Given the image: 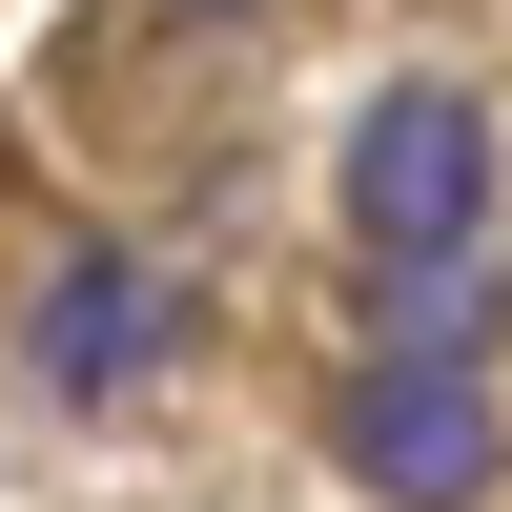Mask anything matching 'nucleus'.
Instances as JSON below:
<instances>
[{"mask_svg": "<svg viewBox=\"0 0 512 512\" xmlns=\"http://www.w3.org/2000/svg\"><path fill=\"white\" fill-rule=\"evenodd\" d=\"M492 308L512 287H472V267H390V328L369 349H492Z\"/></svg>", "mask_w": 512, "mask_h": 512, "instance_id": "20e7f679", "label": "nucleus"}, {"mask_svg": "<svg viewBox=\"0 0 512 512\" xmlns=\"http://www.w3.org/2000/svg\"><path fill=\"white\" fill-rule=\"evenodd\" d=\"M492 185H512V144H492V103L472 82H369L349 103V144H328V205H349V267H472L492 246Z\"/></svg>", "mask_w": 512, "mask_h": 512, "instance_id": "f257e3e1", "label": "nucleus"}, {"mask_svg": "<svg viewBox=\"0 0 512 512\" xmlns=\"http://www.w3.org/2000/svg\"><path fill=\"white\" fill-rule=\"evenodd\" d=\"M164 349H185V287H164L144 246H41V308H21V369H41V410H123Z\"/></svg>", "mask_w": 512, "mask_h": 512, "instance_id": "7ed1b4c3", "label": "nucleus"}, {"mask_svg": "<svg viewBox=\"0 0 512 512\" xmlns=\"http://www.w3.org/2000/svg\"><path fill=\"white\" fill-rule=\"evenodd\" d=\"M328 451H349V492H390V512H472L512 472V410H492L472 349H369L349 410H328Z\"/></svg>", "mask_w": 512, "mask_h": 512, "instance_id": "f03ea898", "label": "nucleus"}]
</instances>
